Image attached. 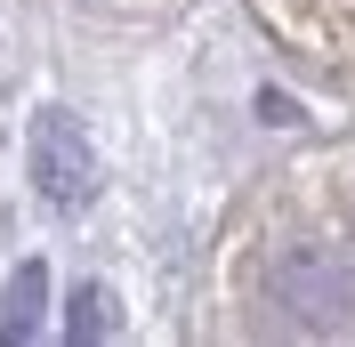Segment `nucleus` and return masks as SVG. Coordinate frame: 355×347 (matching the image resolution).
Returning a JSON list of instances; mask_svg holds the SVG:
<instances>
[{
    "mask_svg": "<svg viewBox=\"0 0 355 347\" xmlns=\"http://www.w3.org/2000/svg\"><path fill=\"white\" fill-rule=\"evenodd\" d=\"M266 299H275V315H283L291 331H339L355 307V275L347 259H339L323 235H291L266 251Z\"/></svg>",
    "mask_w": 355,
    "mask_h": 347,
    "instance_id": "f257e3e1",
    "label": "nucleus"
},
{
    "mask_svg": "<svg viewBox=\"0 0 355 347\" xmlns=\"http://www.w3.org/2000/svg\"><path fill=\"white\" fill-rule=\"evenodd\" d=\"M24 170H33V186H41V202H49V210H81V202H89V186H97V153H89L81 113H65V105H41V113H33Z\"/></svg>",
    "mask_w": 355,
    "mask_h": 347,
    "instance_id": "f03ea898",
    "label": "nucleus"
},
{
    "mask_svg": "<svg viewBox=\"0 0 355 347\" xmlns=\"http://www.w3.org/2000/svg\"><path fill=\"white\" fill-rule=\"evenodd\" d=\"M41 299H49V266L24 259L17 282L0 291V339H33V331H41Z\"/></svg>",
    "mask_w": 355,
    "mask_h": 347,
    "instance_id": "7ed1b4c3",
    "label": "nucleus"
},
{
    "mask_svg": "<svg viewBox=\"0 0 355 347\" xmlns=\"http://www.w3.org/2000/svg\"><path fill=\"white\" fill-rule=\"evenodd\" d=\"M105 331H113V291L89 282L81 299H73V339H105Z\"/></svg>",
    "mask_w": 355,
    "mask_h": 347,
    "instance_id": "20e7f679",
    "label": "nucleus"
}]
</instances>
